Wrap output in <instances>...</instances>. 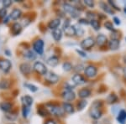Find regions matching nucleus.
<instances>
[{
    "instance_id": "2f4dec72",
    "label": "nucleus",
    "mask_w": 126,
    "mask_h": 124,
    "mask_svg": "<svg viewBox=\"0 0 126 124\" xmlns=\"http://www.w3.org/2000/svg\"><path fill=\"white\" fill-rule=\"evenodd\" d=\"M62 68L65 71H70V70H72L73 66L70 62H65V63H63V65H62Z\"/></svg>"
},
{
    "instance_id": "f8f14e48",
    "label": "nucleus",
    "mask_w": 126,
    "mask_h": 124,
    "mask_svg": "<svg viewBox=\"0 0 126 124\" xmlns=\"http://www.w3.org/2000/svg\"><path fill=\"white\" fill-rule=\"evenodd\" d=\"M11 62L8 60H0V69L3 70V72H9V70L11 69Z\"/></svg>"
},
{
    "instance_id": "49530a36",
    "label": "nucleus",
    "mask_w": 126,
    "mask_h": 124,
    "mask_svg": "<svg viewBox=\"0 0 126 124\" xmlns=\"http://www.w3.org/2000/svg\"><path fill=\"white\" fill-rule=\"evenodd\" d=\"M46 124H56V123L55 121H53V120H49V121L46 122Z\"/></svg>"
},
{
    "instance_id": "393cba45",
    "label": "nucleus",
    "mask_w": 126,
    "mask_h": 124,
    "mask_svg": "<svg viewBox=\"0 0 126 124\" xmlns=\"http://www.w3.org/2000/svg\"><path fill=\"white\" fill-rule=\"evenodd\" d=\"M22 30V26L21 24L19 23H15L13 24V27H12V32L15 35H17V34H20Z\"/></svg>"
},
{
    "instance_id": "7ed1b4c3",
    "label": "nucleus",
    "mask_w": 126,
    "mask_h": 124,
    "mask_svg": "<svg viewBox=\"0 0 126 124\" xmlns=\"http://www.w3.org/2000/svg\"><path fill=\"white\" fill-rule=\"evenodd\" d=\"M63 9H64V11L66 12V14H70L72 18H74V19L78 18L79 15H80V13H79L78 9L75 8L74 6H72V4H70V3H64V4H63Z\"/></svg>"
},
{
    "instance_id": "58836bf2",
    "label": "nucleus",
    "mask_w": 126,
    "mask_h": 124,
    "mask_svg": "<svg viewBox=\"0 0 126 124\" xmlns=\"http://www.w3.org/2000/svg\"><path fill=\"white\" fill-rule=\"evenodd\" d=\"M108 4H109L110 7L112 8V9H114L115 10H120V9H119L118 6L115 4V3L113 1H111V0H109V2H108Z\"/></svg>"
},
{
    "instance_id": "412c9836",
    "label": "nucleus",
    "mask_w": 126,
    "mask_h": 124,
    "mask_svg": "<svg viewBox=\"0 0 126 124\" xmlns=\"http://www.w3.org/2000/svg\"><path fill=\"white\" fill-rule=\"evenodd\" d=\"M117 120L119 123L125 124V121H126V111H125V110H121V111L119 112V114H118Z\"/></svg>"
},
{
    "instance_id": "4468645a",
    "label": "nucleus",
    "mask_w": 126,
    "mask_h": 124,
    "mask_svg": "<svg viewBox=\"0 0 126 124\" xmlns=\"http://www.w3.org/2000/svg\"><path fill=\"white\" fill-rule=\"evenodd\" d=\"M99 6H100L101 9H102L106 14H110V15L114 14V11H113V9H112V8L108 4V3H104V2H101V3H99Z\"/></svg>"
},
{
    "instance_id": "cd10ccee",
    "label": "nucleus",
    "mask_w": 126,
    "mask_h": 124,
    "mask_svg": "<svg viewBox=\"0 0 126 124\" xmlns=\"http://www.w3.org/2000/svg\"><path fill=\"white\" fill-rule=\"evenodd\" d=\"M89 24H90V25L93 27V29L94 30H98L100 29V22L98 21V20L97 19H92L89 21Z\"/></svg>"
},
{
    "instance_id": "79ce46f5",
    "label": "nucleus",
    "mask_w": 126,
    "mask_h": 124,
    "mask_svg": "<svg viewBox=\"0 0 126 124\" xmlns=\"http://www.w3.org/2000/svg\"><path fill=\"white\" fill-rule=\"evenodd\" d=\"M3 4L4 9H5V8L9 7V6L12 4V2L10 1V0H4V1H3Z\"/></svg>"
},
{
    "instance_id": "39448f33",
    "label": "nucleus",
    "mask_w": 126,
    "mask_h": 124,
    "mask_svg": "<svg viewBox=\"0 0 126 124\" xmlns=\"http://www.w3.org/2000/svg\"><path fill=\"white\" fill-rule=\"evenodd\" d=\"M63 31L65 32V34L67 36H74L76 34V29L75 26L71 25L70 21L67 19L66 21H65L64 25H63Z\"/></svg>"
},
{
    "instance_id": "c03bdc74",
    "label": "nucleus",
    "mask_w": 126,
    "mask_h": 124,
    "mask_svg": "<svg viewBox=\"0 0 126 124\" xmlns=\"http://www.w3.org/2000/svg\"><path fill=\"white\" fill-rule=\"evenodd\" d=\"M76 51L78 53V54H79V55H80V56H82V57H83V58H86L87 56L86 53H85L84 51H82V50H77Z\"/></svg>"
},
{
    "instance_id": "09e8293b",
    "label": "nucleus",
    "mask_w": 126,
    "mask_h": 124,
    "mask_svg": "<svg viewBox=\"0 0 126 124\" xmlns=\"http://www.w3.org/2000/svg\"><path fill=\"white\" fill-rule=\"evenodd\" d=\"M123 60H124V62H125V64H126V55H125V56H124Z\"/></svg>"
},
{
    "instance_id": "1a4fd4ad",
    "label": "nucleus",
    "mask_w": 126,
    "mask_h": 124,
    "mask_svg": "<svg viewBox=\"0 0 126 124\" xmlns=\"http://www.w3.org/2000/svg\"><path fill=\"white\" fill-rule=\"evenodd\" d=\"M62 98L66 101H72L76 99V94L72 91H65L62 94Z\"/></svg>"
},
{
    "instance_id": "37998d69",
    "label": "nucleus",
    "mask_w": 126,
    "mask_h": 124,
    "mask_svg": "<svg viewBox=\"0 0 126 124\" xmlns=\"http://www.w3.org/2000/svg\"><path fill=\"white\" fill-rule=\"evenodd\" d=\"M78 23L79 24H86V25H87V24H89V21L86 19H80L78 20Z\"/></svg>"
},
{
    "instance_id": "9d476101",
    "label": "nucleus",
    "mask_w": 126,
    "mask_h": 124,
    "mask_svg": "<svg viewBox=\"0 0 126 124\" xmlns=\"http://www.w3.org/2000/svg\"><path fill=\"white\" fill-rule=\"evenodd\" d=\"M45 77H46V80L51 84H55V83L58 82L59 81V76L56 74H55L54 72H47Z\"/></svg>"
},
{
    "instance_id": "ea45409f",
    "label": "nucleus",
    "mask_w": 126,
    "mask_h": 124,
    "mask_svg": "<svg viewBox=\"0 0 126 124\" xmlns=\"http://www.w3.org/2000/svg\"><path fill=\"white\" fill-rule=\"evenodd\" d=\"M6 118L9 119V120H11V121H15V120L17 118V115L16 114H11V113H9V114H7L6 115Z\"/></svg>"
},
{
    "instance_id": "2eb2a0df",
    "label": "nucleus",
    "mask_w": 126,
    "mask_h": 124,
    "mask_svg": "<svg viewBox=\"0 0 126 124\" xmlns=\"http://www.w3.org/2000/svg\"><path fill=\"white\" fill-rule=\"evenodd\" d=\"M19 70L21 71L22 74L24 75H29L31 72V66L28 63H23V64L20 65L19 66Z\"/></svg>"
},
{
    "instance_id": "20e7f679",
    "label": "nucleus",
    "mask_w": 126,
    "mask_h": 124,
    "mask_svg": "<svg viewBox=\"0 0 126 124\" xmlns=\"http://www.w3.org/2000/svg\"><path fill=\"white\" fill-rule=\"evenodd\" d=\"M96 44V40L93 37H87L86 39L81 42V48H82L83 50H88L92 49Z\"/></svg>"
},
{
    "instance_id": "aec40b11",
    "label": "nucleus",
    "mask_w": 126,
    "mask_h": 124,
    "mask_svg": "<svg viewBox=\"0 0 126 124\" xmlns=\"http://www.w3.org/2000/svg\"><path fill=\"white\" fill-rule=\"evenodd\" d=\"M52 37L55 40V41L58 42L62 38V30L61 29H56L52 31Z\"/></svg>"
},
{
    "instance_id": "6e6552de",
    "label": "nucleus",
    "mask_w": 126,
    "mask_h": 124,
    "mask_svg": "<svg viewBox=\"0 0 126 124\" xmlns=\"http://www.w3.org/2000/svg\"><path fill=\"white\" fill-rule=\"evenodd\" d=\"M44 41L42 40H37L34 42L33 49L37 54L42 55L44 52Z\"/></svg>"
},
{
    "instance_id": "a878e982",
    "label": "nucleus",
    "mask_w": 126,
    "mask_h": 124,
    "mask_svg": "<svg viewBox=\"0 0 126 124\" xmlns=\"http://www.w3.org/2000/svg\"><path fill=\"white\" fill-rule=\"evenodd\" d=\"M58 63H59V59L56 56H51V57L49 58L47 60V64L52 67L57 66Z\"/></svg>"
},
{
    "instance_id": "a18cd8bd",
    "label": "nucleus",
    "mask_w": 126,
    "mask_h": 124,
    "mask_svg": "<svg viewBox=\"0 0 126 124\" xmlns=\"http://www.w3.org/2000/svg\"><path fill=\"white\" fill-rule=\"evenodd\" d=\"M113 22H114L117 25H119V24H120V19L117 17H113Z\"/></svg>"
},
{
    "instance_id": "4be33fe9",
    "label": "nucleus",
    "mask_w": 126,
    "mask_h": 124,
    "mask_svg": "<svg viewBox=\"0 0 126 124\" xmlns=\"http://www.w3.org/2000/svg\"><path fill=\"white\" fill-rule=\"evenodd\" d=\"M22 101H23L24 106L30 107V106L33 104V98L30 96H24L22 97Z\"/></svg>"
},
{
    "instance_id": "f3484780",
    "label": "nucleus",
    "mask_w": 126,
    "mask_h": 124,
    "mask_svg": "<svg viewBox=\"0 0 126 124\" xmlns=\"http://www.w3.org/2000/svg\"><path fill=\"white\" fill-rule=\"evenodd\" d=\"M91 91L87 88H82L78 91V96L82 99H86L91 96Z\"/></svg>"
},
{
    "instance_id": "f257e3e1",
    "label": "nucleus",
    "mask_w": 126,
    "mask_h": 124,
    "mask_svg": "<svg viewBox=\"0 0 126 124\" xmlns=\"http://www.w3.org/2000/svg\"><path fill=\"white\" fill-rule=\"evenodd\" d=\"M103 102L101 101H95L93 103L92 107L89 110V115L93 119L97 120L99 119L103 115Z\"/></svg>"
},
{
    "instance_id": "a211bd4d",
    "label": "nucleus",
    "mask_w": 126,
    "mask_h": 124,
    "mask_svg": "<svg viewBox=\"0 0 126 124\" xmlns=\"http://www.w3.org/2000/svg\"><path fill=\"white\" fill-rule=\"evenodd\" d=\"M61 24V20L60 19H52L51 21L49 22L48 24V28L51 30H55L56 29H58L59 25Z\"/></svg>"
},
{
    "instance_id": "8fccbe9b",
    "label": "nucleus",
    "mask_w": 126,
    "mask_h": 124,
    "mask_svg": "<svg viewBox=\"0 0 126 124\" xmlns=\"http://www.w3.org/2000/svg\"><path fill=\"white\" fill-rule=\"evenodd\" d=\"M9 124H15V123H9Z\"/></svg>"
},
{
    "instance_id": "6ab92c4d",
    "label": "nucleus",
    "mask_w": 126,
    "mask_h": 124,
    "mask_svg": "<svg viewBox=\"0 0 126 124\" xmlns=\"http://www.w3.org/2000/svg\"><path fill=\"white\" fill-rule=\"evenodd\" d=\"M62 108L64 110L65 112L68 113V114H72L74 112V107L71 103L68 102H63L62 103Z\"/></svg>"
},
{
    "instance_id": "f704fd0d",
    "label": "nucleus",
    "mask_w": 126,
    "mask_h": 124,
    "mask_svg": "<svg viewBox=\"0 0 126 124\" xmlns=\"http://www.w3.org/2000/svg\"><path fill=\"white\" fill-rule=\"evenodd\" d=\"M75 29H76V34L78 36H82L84 34V30L82 27L80 26H75Z\"/></svg>"
},
{
    "instance_id": "7c9ffc66",
    "label": "nucleus",
    "mask_w": 126,
    "mask_h": 124,
    "mask_svg": "<svg viewBox=\"0 0 126 124\" xmlns=\"http://www.w3.org/2000/svg\"><path fill=\"white\" fill-rule=\"evenodd\" d=\"M87 102L86 100L82 99V100L79 101V102L78 103V111H82L83 108H85V107L87 106Z\"/></svg>"
},
{
    "instance_id": "c9c22d12",
    "label": "nucleus",
    "mask_w": 126,
    "mask_h": 124,
    "mask_svg": "<svg viewBox=\"0 0 126 124\" xmlns=\"http://www.w3.org/2000/svg\"><path fill=\"white\" fill-rule=\"evenodd\" d=\"M24 86L27 87L30 91H32V92H35V91H38L37 87H36L35 86H34V85H32V84H24Z\"/></svg>"
},
{
    "instance_id": "c85d7f7f",
    "label": "nucleus",
    "mask_w": 126,
    "mask_h": 124,
    "mask_svg": "<svg viewBox=\"0 0 126 124\" xmlns=\"http://www.w3.org/2000/svg\"><path fill=\"white\" fill-rule=\"evenodd\" d=\"M117 101H118V96L115 94L112 93V94L109 95V96L107 97V102L109 104H113V103L117 102Z\"/></svg>"
},
{
    "instance_id": "4c0bfd02",
    "label": "nucleus",
    "mask_w": 126,
    "mask_h": 124,
    "mask_svg": "<svg viewBox=\"0 0 126 124\" xmlns=\"http://www.w3.org/2000/svg\"><path fill=\"white\" fill-rule=\"evenodd\" d=\"M83 3H84L85 5L87 6L88 8H90V9H93L94 7V2L92 1V0H85V1H83Z\"/></svg>"
},
{
    "instance_id": "c756f323",
    "label": "nucleus",
    "mask_w": 126,
    "mask_h": 124,
    "mask_svg": "<svg viewBox=\"0 0 126 124\" xmlns=\"http://www.w3.org/2000/svg\"><path fill=\"white\" fill-rule=\"evenodd\" d=\"M10 86V82L7 80L0 81V89H8Z\"/></svg>"
},
{
    "instance_id": "bb28decb",
    "label": "nucleus",
    "mask_w": 126,
    "mask_h": 124,
    "mask_svg": "<svg viewBox=\"0 0 126 124\" xmlns=\"http://www.w3.org/2000/svg\"><path fill=\"white\" fill-rule=\"evenodd\" d=\"M24 57L27 59V60H34L36 58V55L32 50H27V51L24 52Z\"/></svg>"
},
{
    "instance_id": "b1692460",
    "label": "nucleus",
    "mask_w": 126,
    "mask_h": 124,
    "mask_svg": "<svg viewBox=\"0 0 126 124\" xmlns=\"http://www.w3.org/2000/svg\"><path fill=\"white\" fill-rule=\"evenodd\" d=\"M0 108H1L2 111L8 112L12 109V105L9 102H7V101H3V102L0 103Z\"/></svg>"
},
{
    "instance_id": "f03ea898",
    "label": "nucleus",
    "mask_w": 126,
    "mask_h": 124,
    "mask_svg": "<svg viewBox=\"0 0 126 124\" xmlns=\"http://www.w3.org/2000/svg\"><path fill=\"white\" fill-rule=\"evenodd\" d=\"M46 109H47L48 112L53 116H56V117H62V116L64 115V112H65L64 110L57 105L49 103V104H46Z\"/></svg>"
},
{
    "instance_id": "423d86ee",
    "label": "nucleus",
    "mask_w": 126,
    "mask_h": 124,
    "mask_svg": "<svg viewBox=\"0 0 126 124\" xmlns=\"http://www.w3.org/2000/svg\"><path fill=\"white\" fill-rule=\"evenodd\" d=\"M85 76L87 78H93L97 75V66H93V65H89L87 66L84 70Z\"/></svg>"
},
{
    "instance_id": "0eeeda50",
    "label": "nucleus",
    "mask_w": 126,
    "mask_h": 124,
    "mask_svg": "<svg viewBox=\"0 0 126 124\" xmlns=\"http://www.w3.org/2000/svg\"><path fill=\"white\" fill-rule=\"evenodd\" d=\"M34 70H35L37 73H39L40 75H42V76H46V73H47V69H46V66L41 62H35L34 64V66H33Z\"/></svg>"
},
{
    "instance_id": "a19ab883",
    "label": "nucleus",
    "mask_w": 126,
    "mask_h": 124,
    "mask_svg": "<svg viewBox=\"0 0 126 124\" xmlns=\"http://www.w3.org/2000/svg\"><path fill=\"white\" fill-rule=\"evenodd\" d=\"M7 16V9H0V18L1 19H3V18H4Z\"/></svg>"
},
{
    "instance_id": "ddd939ff",
    "label": "nucleus",
    "mask_w": 126,
    "mask_h": 124,
    "mask_svg": "<svg viewBox=\"0 0 126 124\" xmlns=\"http://www.w3.org/2000/svg\"><path fill=\"white\" fill-rule=\"evenodd\" d=\"M108 45L111 50H117L120 45V40H115V39H111L109 41H108Z\"/></svg>"
},
{
    "instance_id": "473e14b6",
    "label": "nucleus",
    "mask_w": 126,
    "mask_h": 124,
    "mask_svg": "<svg viewBox=\"0 0 126 124\" xmlns=\"http://www.w3.org/2000/svg\"><path fill=\"white\" fill-rule=\"evenodd\" d=\"M104 27L106 28V29L108 30H110V31H115V29H114V27H113V23L110 21H106L104 23Z\"/></svg>"
},
{
    "instance_id": "9b49d317",
    "label": "nucleus",
    "mask_w": 126,
    "mask_h": 124,
    "mask_svg": "<svg viewBox=\"0 0 126 124\" xmlns=\"http://www.w3.org/2000/svg\"><path fill=\"white\" fill-rule=\"evenodd\" d=\"M72 82L74 83V84L78 85V86H81V85H83L86 83V79L80 74L74 75V76H72Z\"/></svg>"
},
{
    "instance_id": "5701e85b",
    "label": "nucleus",
    "mask_w": 126,
    "mask_h": 124,
    "mask_svg": "<svg viewBox=\"0 0 126 124\" xmlns=\"http://www.w3.org/2000/svg\"><path fill=\"white\" fill-rule=\"evenodd\" d=\"M21 14H22L21 10L18 9H14L13 11L11 12V14H10V19H12L14 20H16V19H19V18L21 17Z\"/></svg>"
},
{
    "instance_id": "dca6fc26",
    "label": "nucleus",
    "mask_w": 126,
    "mask_h": 124,
    "mask_svg": "<svg viewBox=\"0 0 126 124\" xmlns=\"http://www.w3.org/2000/svg\"><path fill=\"white\" fill-rule=\"evenodd\" d=\"M107 42H108V39L106 37V35H104V34H98V35L97 36V38H96V44L98 46L102 47V46L104 45V44H106Z\"/></svg>"
},
{
    "instance_id": "de8ad7c7",
    "label": "nucleus",
    "mask_w": 126,
    "mask_h": 124,
    "mask_svg": "<svg viewBox=\"0 0 126 124\" xmlns=\"http://www.w3.org/2000/svg\"><path fill=\"white\" fill-rule=\"evenodd\" d=\"M123 73H124V75H125V76L126 77V67H125V68L123 69Z\"/></svg>"
},
{
    "instance_id": "e433bc0d",
    "label": "nucleus",
    "mask_w": 126,
    "mask_h": 124,
    "mask_svg": "<svg viewBox=\"0 0 126 124\" xmlns=\"http://www.w3.org/2000/svg\"><path fill=\"white\" fill-rule=\"evenodd\" d=\"M30 108L29 107H25V106H24L23 110H22V112H23L24 117H28V115H29V113H30Z\"/></svg>"
},
{
    "instance_id": "72a5a7b5",
    "label": "nucleus",
    "mask_w": 126,
    "mask_h": 124,
    "mask_svg": "<svg viewBox=\"0 0 126 124\" xmlns=\"http://www.w3.org/2000/svg\"><path fill=\"white\" fill-rule=\"evenodd\" d=\"M38 113H39L40 116H42V117H46L49 112L46 108H39L38 109Z\"/></svg>"
}]
</instances>
